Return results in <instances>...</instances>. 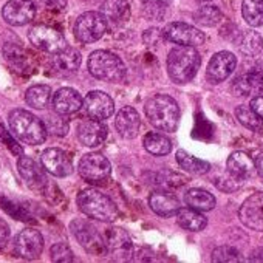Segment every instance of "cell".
<instances>
[{
	"instance_id": "obj_1",
	"label": "cell",
	"mask_w": 263,
	"mask_h": 263,
	"mask_svg": "<svg viewBox=\"0 0 263 263\" xmlns=\"http://www.w3.org/2000/svg\"><path fill=\"white\" fill-rule=\"evenodd\" d=\"M8 122L13 134L25 144L39 146L47 140L48 130L45 122L31 111L14 108L8 116Z\"/></svg>"
},
{
	"instance_id": "obj_2",
	"label": "cell",
	"mask_w": 263,
	"mask_h": 263,
	"mask_svg": "<svg viewBox=\"0 0 263 263\" xmlns=\"http://www.w3.org/2000/svg\"><path fill=\"white\" fill-rule=\"evenodd\" d=\"M201 65V56L195 47L178 45L167 56V73L175 84L192 81Z\"/></svg>"
},
{
	"instance_id": "obj_3",
	"label": "cell",
	"mask_w": 263,
	"mask_h": 263,
	"mask_svg": "<svg viewBox=\"0 0 263 263\" xmlns=\"http://www.w3.org/2000/svg\"><path fill=\"white\" fill-rule=\"evenodd\" d=\"M76 201L84 215L102 223H111L119 215V211L113 200L93 187L81 191Z\"/></svg>"
},
{
	"instance_id": "obj_4",
	"label": "cell",
	"mask_w": 263,
	"mask_h": 263,
	"mask_svg": "<svg viewBox=\"0 0 263 263\" xmlns=\"http://www.w3.org/2000/svg\"><path fill=\"white\" fill-rule=\"evenodd\" d=\"M146 115L151 124L161 132H175L180 121V107L169 95H155L146 102Z\"/></svg>"
},
{
	"instance_id": "obj_5",
	"label": "cell",
	"mask_w": 263,
	"mask_h": 263,
	"mask_svg": "<svg viewBox=\"0 0 263 263\" xmlns=\"http://www.w3.org/2000/svg\"><path fill=\"white\" fill-rule=\"evenodd\" d=\"M87 68L91 76L105 82H121L127 76V68L121 58L105 50L93 51L88 58Z\"/></svg>"
},
{
	"instance_id": "obj_6",
	"label": "cell",
	"mask_w": 263,
	"mask_h": 263,
	"mask_svg": "<svg viewBox=\"0 0 263 263\" xmlns=\"http://www.w3.org/2000/svg\"><path fill=\"white\" fill-rule=\"evenodd\" d=\"M70 229L74 235V238L79 241V245L91 255H108L107 252V243L104 234L99 232V229L82 218L73 220L70 223Z\"/></svg>"
},
{
	"instance_id": "obj_7",
	"label": "cell",
	"mask_w": 263,
	"mask_h": 263,
	"mask_svg": "<svg viewBox=\"0 0 263 263\" xmlns=\"http://www.w3.org/2000/svg\"><path fill=\"white\" fill-rule=\"evenodd\" d=\"M107 28V21L101 11H87L76 19L73 31L81 44H93L105 34Z\"/></svg>"
},
{
	"instance_id": "obj_8",
	"label": "cell",
	"mask_w": 263,
	"mask_h": 263,
	"mask_svg": "<svg viewBox=\"0 0 263 263\" xmlns=\"http://www.w3.org/2000/svg\"><path fill=\"white\" fill-rule=\"evenodd\" d=\"M79 175L90 184H104L111 175L110 161L101 154H87L81 158L78 166Z\"/></svg>"
},
{
	"instance_id": "obj_9",
	"label": "cell",
	"mask_w": 263,
	"mask_h": 263,
	"mask_svg": "<svg viewBox=\"0 0 263 263\" xmlns=\"http://www.w3.org/2000/svg\"><path fill=\"white\" fill-rule=\"evenodd\" d=\"M28 37H30V42L37 50H42L50 54L59 53L61 50H64L67 47V41H65L64 34L50 25H42V24L34 25L28 31Z\"/></svg>"
},
{
	"instance_id": "obj_10",
	"label": "cell",
	"mask_w": 263,
	"mask_h": 263,
	"mask_svg": "<svg viewBox=\"0 0 263 263\" xmlns=\"http://www.w3.org/2000/svg\"><path fill=\"white\" fill-rule=\"evenodd\" d=\"M163 37L175 45L183 47H198L204 44V33L200 28L192 27L184 22H172L167 24L163 30Z\"/></svg>"
},
{
	"instance_id": "obj_11",
	"label": "cell",
	"mask_w": 263,
	"mask_h": 263,
	"mask_svg": "<svg viewBox=\"0 0 263 263\" xmlns=\"http://www.w3.org/2000/svg\"><path fill=\"white\" fill-rule=\"evenodd\" d=\"M44 251V237L34 228L21 231L13 241V252L24 260H36Z\"/></svg>"
},
{
	"instance_id": "obj_12",
	"label": "cell",
	"mask_w": 263,
	"mask_h": 263,
	"mask_svg": "<svg viewBox=\"0 0 263 263\" xmlns=\"http://www.w3.org/2000/svg\"><path fill=\"white\" fill-rule=\"evenodd\" d=\"M37 5L34 0H8L2 10V16L8 25L24 27L34 21Z\"/></svg>"
},
{
	"instance_id": "obj_13",
	"label": "cell",
	"mask_w": 263,
	"mask_h": 263,
	"mask_svg": "<svg viewBox=\"0 0 263 263\" xmlns=\"http://www.w3.org/2000/svg\"><path fill=\"white\" fill-rule=\"evenodd\" d=\"M238 218L246 228L263 232V192H257L245 200L238 209Z\"/></svg>"
},
{
	"instance_id": "obj_14",
	"label": "cell",
	"mask_w": 263,
	"mask_h": 263,
	"mask_svg": "<svg viewBox=\"0 0 263 263\" xmlns=\"http://www.w3.org/2000/svg\"><path fill=\"white\" fill-rule=\"evenodd\" d=\"M84 110L88 115V118L93 119H99L104 121L107 118H110L115 111V102L113 99L99 90L90 91L85 99H84Z\"/></svg>"
},
{
	"instance_id": "obj_15",
	"label": "cell",
	"mask_w": 263,
	"mask_h": 263,
	"mask_svg": "<svg viewBox=\"0 0 263 263\" xmlns=\"http://www.w3.org/2000/svg\"><path fill=\"white\" fill-rule=\"evenodd\" d=\"M237 67V58L231 51H218L209 61L206 76L211 82H223L228 79Z\"/></svg>"
},
{
	"instance_id": "obj_16",
	"label": "cell",
	"mask_w": 263,
	"mask_h": 263,
	"mask_svg": "<svg viewBox=\"0 0 263 263\" xmlns=\"http://www.w3.org/2000/svg\"><path fill=\"white\" fill-rule=\"evenodd\" d=\"M41 163L48 174L58 178L68 177L73 172V163L70 157L61 149H47L42 152Z\"/></svg>"
},
{
	"instance_id": "obj_17",
	"label": "cell",
	"mask_w": 263,
	"mask_h": 263,
	"mask_svg": "<svg viewBox=\"0 0 263 263\" xmlns=\"http://www.w3.org/2000/svg\"><path fill=\"white\" fill-rule=\"evenodd\" d=\"M105 243H107V252L116 258V260H128L132 255V241L125 231L121 228H108L104 232Z\"/></svg>"
},
{
	"instance_id": "obj_18",
	"label": "cell",
	"mask_w": 263,
	"mask_h": 263,
	"mask_svg": "<svg viewBox=\"0 0 263 263\" xmlns=\"http://www.w3.org/2000/svg\"><path fill=\"white\" fill-rule=\"evenodd\" d=\"M107 138V127L99 119H84L78 125V140L85 147H98Z\"/></svg>"
},
{
	"instance_id": "obj_19",
	"label": "cell",
	"mask_w": 263,
	"mask_h": 263,
	"mask_svg": "<svg viewBox=\"0 0 263 263\" xmlns=\"http://www.w3.org/2000/svg\"><path fill=\"white\" fill-rule=\"evenodd\" d=\"M17 171L30 189L44 191L47 187L48 184V178L45 175L47 171L44 169V166L41 167L34 160L28 157H21V160L17 161Z\"/></svg>"
},
{
	"instance_id": "obj_20",
	"label": "cell",
	"mask_w": 263,
	"mask_h": 263,
	"mask_svg": "<svg viewBox=\"0 0 263 263\" xmlns=\"http://www.w3.org/2000/svg\"><path fill=\"white\" fill-rule=\"evenodd\" d=\"M51 105L56 113L68 116V115L78 113L84 107V99L79 95V91H76L74 88L64 87V88H59L53 95Z\"/></svg>"
},
{
	"instance_id": "obj_21",
	"label": "cell",
	"mask_w": 263,
	"mask_h": 263,
	"mask_svg": "<svg viewBox=\"0 0 263 263\" xmlns=\"http://www.w3.org/2000/svg\"><path fill=\"white\" fill-rule=\"evenodd\" d=\"M4 58L5 61L19 73L28 74L33 71V59L28 51L24 48L22 42H7L4 44Z\"/></svg>"
},
{
	"instance_id": "obj_22",
	"label": "cell",
	"mask_w": 263,
	"mask_h": 263,
	"mask_svg": "<svg viewBox=\"0 0 263 263\" xmlns=\"http://www.w3.org/2000/svg\"><path fill=\"white\" fill-rule=\"evenodd\" d=\"M101 13L110 28H119L130 19V5L127 0H105L101 5Z\"/></svg>"
},
{
	"instance_id": "obj_23",
	"label": "cell",
	"mask_w": 263,
	"mask_h": 263,
	"mask_svg": "<svg viewBox=\"0 0 263 263\" xmlns=\"http://www.w3.org/2000/svg\"><path fill=\"white\" fill-rule=\"evenodd\" d=\"M81 65V53L76 48L65 47L51 58V70L59 76H70L78 71Z\"/></svg>"
},
{
	"instance_id": "obj_24",
	"label": "cell",
	"mask_w": 263,
	"mask_h": 263,
	"mask_svg": "<svg viewBox=\"0 0 263 263\" xmlns=\"http://www.w3.org/2000/svg\"><path fill=\"white\" fill-rule=\"evenodd\" d=\"M116 130L119 135L125 140H134L138 135V130L141 125L140 115L134 107H124L118 111L115 119Z\"/></svg>"
},
{
	"instance_id": "obj_25",
	"label": "cell",
	"mask_w": 263,
	"mask_h": 263,
	"mask_svg": "<svg viewBox=\"0 0 263 263\" xmlns=\"http://www.w3.org/2000/svg\"><path fill=\"white\" fill-rule=\"evenodd\" d=\"M226 169L228 174L231 177H234L235 180H238L240 183H243L245 180H248L255 167V161L245 152H234L229 155L228 161H226Z\"/></svg>"
},
{
	"instance_id": "obj_26",
	"label": "cell",
	"mask_w": 263,
	"mask_h": 263,
	"mask_svg": "<svg viewBox=\"0 0 263 263\" xmlns=\"http://www.w3.org/2000/svg\"><path fill=\"white\" fill-rule=\"evenodd\" d=\"M149 204H151V209L160 217H172L180 209V203L177 197L167 192H161V191L154 192L149 197Z\"/></svg>"
},
{
	"instance_id": "obj_27",
	"label": "cell",
	"mask_w": 263,
	"mask_h": 263,
	"mask_svg": "<svg viewBox=\"0 0 263 263\" xmlns=\"http://www.w3.org/2000/svg\"><path fill=\"white\" fill-rule=\"evenodd\" d=\"M177 223L186 229V231H192V232H200L208 226V218L201 214V211H197L194 208H180L175 214Z\"/></svg>"
},
{
	"instance_id": "obj_28",
	"label": "cell",
	"mask_w": 263,
	"mask_h": 263,
	"mask_svg": "<svg viewBox=\"0 0 263 263\" xmlns=\"http://www.w3.org/2000/svg\"><path fill=\"white\" fill-rule=\"evenodd\" d=\"M184 201L189 208H194L197 211H212L215 208V197L204 191V189H200V187H194V189H189L184 195Z\"/></svg>"
},
{
	"instance_id": "obj_29",
	"label": "cell",
	"mask_w": 263,
	"mask_h": 263,
	"mask_svg": "<svg viewBox=\"0 0 263 263\" xmlns=\"http://www.w3.org/2000/svg\"><path fill=\"white\" fill-rule=\"evenodd\" d=\"M144 149L155 157H164L167 154H171L172 151V143L167 137H164L163 134H158V132H151L147 134L143 140Z\"/></svg>"
},
{
	"instance_id": "obj_30",
	"label": "cell",
	"mask_w": 263,
	"mask_h": 263,
	"mask_svg": "<svg viewBox=\"0 0 263 263\" xmlns=\"http://www.w3.org/2000/svg\"><path fill=\"white\" fill-rule=\"evenodd\" d=\"M237 45H238V50L245 54V56H249V58H254V56H258L261 53V48H263V37L257 33V31H243L238 39H237Z\"/></svg>"
},
{
	"instance_id": "obj_31",
	"label": "cell",
	"mask_w": 263,
	"mask_h": 263,
	"mask_svg": "<svg viewBox=\"0 0 263 263\" xmlns=\"http://www.w3.org/2000/svg\"><path fill=\"white\" fill-rule=\"evenodd\" d=\"M25 101L30 107L37 108V110H44L45 107H48V104L51 101V88L45 84L33 85L27 90Z\"/></svg>"
},
{
	"instance_id": "obj_32",
	"label": "cell",
	"mask_w": 263,
	"mask_h": 263,
	"mask_svg": "<svg viewBox=\"0 0 263 263\" xmlns=\"http://www.w3.org/2000/svg\"><path fill=\"white\" fill-rule=\"evenodd\" d=\"M177 161L181 169H184L187 174H192V175H204L211 171V164L208 161L198 160L194 155L187 154L186 151L177 152Z\"/></svg>"
},
{
	"instance_id": "obj_33",
	"label": "cell",
	"mask_w": 263,
	"mask_h": 263,
	"mask_svg": "<svg viewBox=\"0 0 263 263\" xmlns=\"http://www.w3.org/2000/svg\"><path fill=\"white\" fill-rule=\"evenodd\" d=\"M241 14L249 27L263 25V0H243Z\"/></svg>"
},
{
	"instance_id": "obj_34",
	"label": "cell",
	"mask_w": 263,
	"mask_h": 263,
	"mask_svg": "<svg viewBox=\"0 0 263 263\" xmlns=\"http://www.w3.org/2000/svg\"><path fill=\"white\" fill-rule=\"evenodd\" d=\"M221 19H223V14H221L220 8L215 7V5L200 7L194 13V21L198 25H203V27H215V25H218L221 22Z\"/></svg>"
},
{
	"instance_id": "obj_35",
	"label": "cell",
	"mask_w": 263,
	"mask_h": 263,
	"mask_svg": "<svg viewBox=\"0 0 263 263\" xmlns=\"http://www.w3.org/2000/svg\"><path fill=\"white\" fill-rule=\"evenodd\" d=\"M235 116H237V119L246 127V128H249V130H252V132H261L263 130V119L251 108V105L249 107H246V105H238L237 108H235Z\"/></svg>"
},
{
	"instance_id": "obj_36",
	"label": "cell",
	"mask_w": 263,
	"mask_h": 263,
	"mask_svg": "<svg viewBox=\"0 0 263 263\" xmlns=\"http://www.w3.org/2000/svg\"><path fill=\"white\" fill-rule=\"evenodd\" d=\"M45 125H47V130L50 132L51 135L54 137H65L68 134V121L65 119L64 115H48L47 119H45Z\"/></svg>"
},
{
	"instance_id": "obj_37",
	"label": "cell",
	"mask_w": 263,
	"mask_h": 263,
	"mask_svg": "<svg viewBox=\"0 0 263 263\" xmlns=\"http://www.w3.org/2000/svg\"><path fill=\"white\" fill-rule=\"evenodd\" d=\"M0 204H2V208H4L13 218L22 220V221H31L30 212H28L24 206H21L19 203H16V201H13V200H10V198H2V200H0Z\"/></svg>"
},
{
	"instance_id": "obj_38",
	"label": "cell",
	"mask_w": 263,
	"mask_h": 263,
	"mask_svg": "<svg viewBox=\"0 0 263 263\" xmlns=\"http://www.w3.org/2000/svg\"><path fill=\"white\" fill-rule=\"evenodd\" d=\"M50 258L53 261H58V263H68V261H73L74 260V255H73V251L70 249V246L67 243H54L50 249Z\"/></svg>"
},
{
	"instance_id": "obj_39",
	"label": "cell",
	"mask_w": 263,
	"mask_h": 263,
	"mask_svg": "<svg viewBox=\"0 0 263 263\" xmlns=\"http://www.w3.org/2000/svg\"><path fill=\"white\" fill-rule=\"evenodd\" d=\"M240 251L232 246H218L212 251V261H240Z\"/></svg>"
},
{
	"instance_id": "obj_40",
	"label": "cell",
	"mask_w": 263,
	"mask_h": 263,
	"mask_svg": "<svg viewBox=\"0 0 263 263\" xmlns=\"http://www.w3.org/2000/svg\"><path fill=\"white\" fill-rule=\"evenodd\" d=\"M0 143H2L7 149H10L16 157H21L24 154L22 146L11 137V134L7 130V127L4 124H0Z\"/></svg>"
},
{
	"instance_id": "obj_41",
	"label": "cell",
	"mask_w": 263,
	"mask_h": 263,
	"mask_svg": "<svg viewBox=\"0 0 263 263\" xmlns=\"http://www.w3.org/2000/svg\"><path fill=\"white\" fill-rule=\"evenodd\" d=\"M164 11H166V5H160V4H144L143 8L144 17L147 21H161L164 17Z\"/></svg>"
},
{
	"instance_id": "obj_42",
	"label": "cell",
	"mask_w": 263,
	"mask_h": 263,
	"mask_svg": "<svg viewBox=\"0 0 263 263\" xmlns=\"http://www.w3.org/2000/svg\"><path fill=\"white\" fill-rule=\"evenodd\" d=\"M36 5L48 11H62L67 7V0H34Z\"/></svg>"
},
{
	"instance_id": "obj_43",
	"label": "cell",
	"mask_w": 263,
	"mask_h": 263,
	"mask_svg": "<svg viewBox=\"0 0 263 263\" xmlns=\"http://www.w3.org/2000/svg\"><path fill=\"white\" fill-rule=\"evenodd\" d=\"M10 237H11V229H10L8 223L0 218V251L8 245Z\"/></svg>"
},
{
	"instance_id": "obj_44",
	"label": "cell",
	"mask_w": 263,
	"mask_h": 263,
	"mask_svg": "<svg viewBox=\"0 0 263 263\" xmlns=\"http://www.w3.org/2000/svg\"><path fill=\"white\" fill-rule=\"evenodd\" d=\"M161 37H163V31H160V30H157V28L147 30V31L144 33V36H143L146 45H157L158 39H161Z\"/></svg>"
},
{
	"instance_id": "obj_45",
	"label": "cell",
	"mask_w": 263,
	"mask_h": 263,
	"mask_svg": "<svg viewBox=\"0 0 263 263\" xmlns=\"http://www.w3.org/2000/svg\"><path fill=\"white\" fill-rule=\"evenodd\" d=\"M251 108L263 119V96H254L249 102Z\"/></svg>"
},
{
	"instance_id": "obj_46",
	"label": "cell",
	"mask_w": 263,
	"mask_h": 263,
	"mask_svg": "<svg viewBox=\"0 0 263 263\" xmlns=\"http://www.w3.org/2000/svg\"><path fill=\"white\" fill-rule=\"evenodd\" d=\"M255 71V93L257 96H263V68H257Z\"/></svg>"
},
{
	"instance_id": "obj_47",
	"label": "cell",
	"mask_w": 263,
	"mask_h": 263,
	"mask_svg": "<svg viewBox=\"0 0 263 263\" xmlns=\"http://www.w3.org/2000/svg\"><path fill=\"white\" fill-rule=\"evenodd\" d=\"M255 167H257V172L260 174V177L263 178V154H257L255 157Z\"/></svg>"
},
{
	"instance_id": "obj_48",
	"label": "cell",
	"mask_w": 263,
	"mask_h": 263,
	"mask_svg": "<svg viewBox=\"0 0 263 263\" xmlns=\"http://www.w3.org/2000/svg\"><path fill=\"white\" fill-rule=\"evenodd\" d=\"M249 260H251V261H263V248L255 249V251L251 254Z\"/></svg>"
},
{
	"instance_id": "obj_49",
	"label": "cell",
	"mask_w": 263,
	"mask_h": 263,
	"mask_svg": "<svg viewBox=\"0 0 263 263\" xmlns=\"http://www.w3.org/2000/svg\"><path fill=\"white\" fill-rule=\"evenodd\" d=\"M172 0H143V4H160V5H169Z\"/></svg>"
},
{
	"instance_id": "obj_50",
	"label": "cell",
	"mask_w": 263,
	"mask_h": 263,
	"mask_svg": "<svg viewBox=\"0 0 263 263\" xmlns=\"http://www.w3.org/2000/svg\"><path fill=\"white\" fill-rule=\"evenodd\" d=\"M197 2H209V0H197Z\"/></svg>"
}]
</instances>
